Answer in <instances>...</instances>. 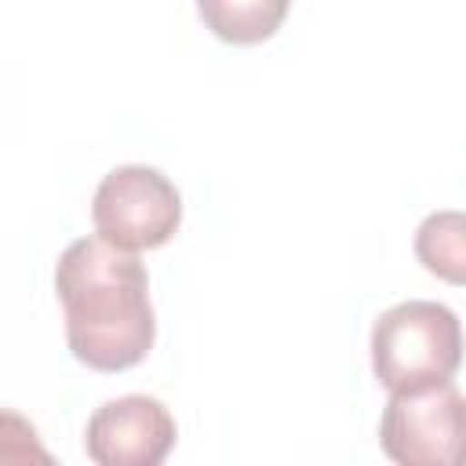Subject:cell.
Returning a JSON list of instances; mask_svg holds the SVG:
<instances>
[{"mask_svg":"<svg viewBox=\"0 0 466 466\" xmlns=\"http://www.w3.org/2000/svg\"><path fill=\"white\" fill-rule=\"evenodd\" d=\"M415 258L444 284L466 288V211H433L415 229Z\"/></svg>","mask_w":466,"mask_h":466,"instance_id":"obj_7","label":"cell"},{"mask_svg":"<svg viewBox=\"0 0 466 466\" xmlns=\"http://www.w3.org/2000/svg\"><path fill=\"white\" fill-rule=\"evenodd\" d=\"M69 353L91 371H127L146 360L157 339L149 273L106 237L73 240L55 266Z\"/></svg>","mask_w":466,"mask_h":466,"instance_id":"obj_1","label":"cell"},{"mask_svg":"<svg viewBox=\"0 0 466 466\" xmlns=\"http://www.w3.org/2000/svg\"><path fill=\"white\" fill-rule=\"evenodd\" d=\"M291 11V0H197V15L222 44L251 47L269 40Z\"/></svg>","mask_w":466,"mask_h":466,"instance_id":"obj_6","label":"cell"},{"mask_svg":"<svg viewBox=\"0 0 466 466\" xmlns=\"http://www.w3.org/2000/svg\"><path fill=\"white\" fill-rule=\"evenodd\" d=\"M379 444L400 466H462L466 397L451 382L390 393L379 419Z\"/></svg>","mask_w":466,"mask_h":466,"instance_id":"obj_4","label":"cell"},{"mask_svg":"<svg viewBox=\"0 0 466 466\" xmlns=\"http://www.w3.org/2000/svg\"><path fill=\"white\" fill-rule=\"evenodd\" d=\"M175 437V415L157 397L127 393L95 408L84 430V451L98 466H160Z\"/></svg>","mask_w":466,"mask_h":466,"instance_id":"obj_5","label":"cell"},{"mask_svg":"<svg viewBox=\"0 0 466 466\" xmlns=\"http://www.w3.org/2000/svg\"><path fill=\"white\" fill-rule=\"evenodd\" d=\"M462 364V324L433 299H408L371 324V371L390 393L451 382Z\"/></svg>","mask_w":466,"mask_h":466,"instance_id":"obj_2","label":"cell"},{"mask_svg":"<svg viewBox=\"0 0 466 466\" xmlns=\"http://www.w3.org/2000/svg\"><path fill=\"white\" fill-rule=\"evenodd\" d=\"M95 233L124 251L164 248L182 226V193L149 164L113 167L91 200Z\"/></svg>","mask_w":466,"mask_h":466,"instance_id":"obj_3","label":"cell"}]
</instances>
